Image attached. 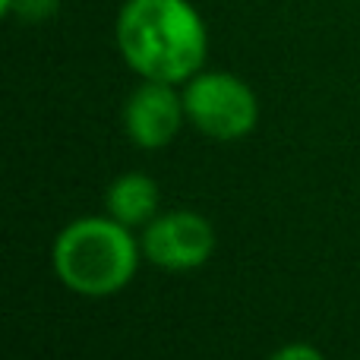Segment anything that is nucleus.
I'll list each match as a JSON object with an SVG mask.
<instances>
[{"mask_svg":"<svg viewBox=\"0 0 360 360\" xmlns=\"http://www.w3.org/2000/svg\"><path fill=\"white\" fill-rule=\"evenodd\" d=\"M120 57L143 79L186 82L209 51L205 22L190 0H127L117 13Z\"/></svg>","mask_w":360,"mask_h":360,"instance_id":"nucleus-1","label":"nucleus"},{"mask_svg":"<svg viewBox=\"0 0 360 360\" xmlns=\"http://www.w3.org/2000/svg\"><path fill=\"white\" fill-rule=\"evenodd\" d=\"M139 247L117 218H79L54 243L60 281L86 297H108L136 275Z\"/></svg>","mask_w":360,"mask_h":360,"instance_id":"nucleus-2","label":"nucleus"},{"mask_svg":"<svg viewBox=\"0 0 360 360\" xmlns=\"http://www.w3.org/2000/svg\"><path fill=\"white\" fill-rule=\"evenodd\" d=\"M186 120L212 139H240L259 120L253 89L231 73H196L184 89Z\"/></svg>","mask_w":360,"mask_h":360,"instance_id":"nucleus-3","label":"nucleus"},{"mask_svg":"<svg viewBox=\"0 0 360 360\" xmlns=\"http://www.w3.org/2000/svg\"><path fill=\"white\" fill-rule=\"evenodd\" d=\"M215 250V231L196 212L158 215L143 234V253L168 272H186L202 266Z\"/></svg>","mask_w":360,"mask_h":360,"instance_id":"nucleus-4","label":"nucleus"},{"mask_svg":"<svg viewBox=\"0 0 360 360\" xmlns=\"http://www.w3.org/2000/svg\"><path fill=\"white\" fill-rule=\"evenodd\" d=\"M186 117L184 95L174 92V82L146 79L124 105V127L139 149H162L177 136Z\"/></svg>","mask_w":360,"mask_h":360,"instance_id":"nucleus-5","label":"nucleus"},{"mask_svg":"<svg viewBox=\"0 0 360 360\" xmlns=\"http://www.w3.org/2000/svg\"><path fill=\"white\" fill-rule=\"evenodd\" d=\"M155 205H158V186L146 174H124L108 186V212L127 228L152 218Z\"/></svg>","mask_w":360,"mask_h":360,"instance_id":"nucleus-6","label":"nucleus"},{"mask_svg":"<svg viewBox=\"0 0 360 360\" xmlns=\"http://www.w3.org/2000/svg\"><path fill=\"white\" fill-rule=\"evenodd\" d=\"M57 4H60V0H13L10 16H19V19H25V22H41V19L54 16Z\"/></svg>","mask_w":360,"mask_h":360,"instance_id":"nucleus-7","label":"nucleus"},{"mask_svg":"<svg viewBox=\"0 0 360 360\" xmlns=\"http://www.w3.org/2000/svg\"><path fill=\"white\" fill-rule=\"evenodd\" d=\"M272 360H326V357L310 345H288L278 354H272Z\"/></svg>","mask_w":360,"mask_h":360,"instance_id":"nucleus-8","label":"nucleus"},{"mask_svg":"<svg viewBox=\"0 0 360 360\" xmlns=\"http://www.w3.org/2000/svg\"><path fill=\"white\" fill-rule=\"evenodd\" d=\"M10 10H13V0H0V13H4V16H10Z\"/></svg>","mask_w":360,"mask_h":360,"instance_id":"nucleus-9","label":"nucleus"}]
</instances>
